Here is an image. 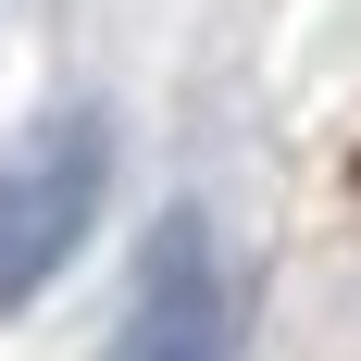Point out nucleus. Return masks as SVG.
I'll use <instances>...</instances> for the list:
<instances>
[{
  "instance_id": "1",
  "label": "nucleus",
  "mask_w": 361,
  "mask_h": 361,
  "mask_svg": "<svg viewBox=\"0 0 361 361\" xmlns=\"http://www.w3.org/2000/svg\"><path fill=\"white\" fill-rule=\"evenodd\" d=\"M100 175H112L100 112H50L37 137L0 149V312L37 299L75 262V237H87V212H100Z\"/></svg>"
},
{
  "instance_id": "2",
  "label": "nucleus",
  "mask_w": 361,
  "mask_h": 361,
  "mask_svg": "<svg viewBox=\"0 0 361 361\" xmlns=\"http://www.w3.org/2000/svg\"><path fill=\"white\" fill-rule=\"evenodd\" d=\"M112 361H237V299H224V262H212V237H200V212H175L149 237Z\"/></svg>"
}]
</instances>
